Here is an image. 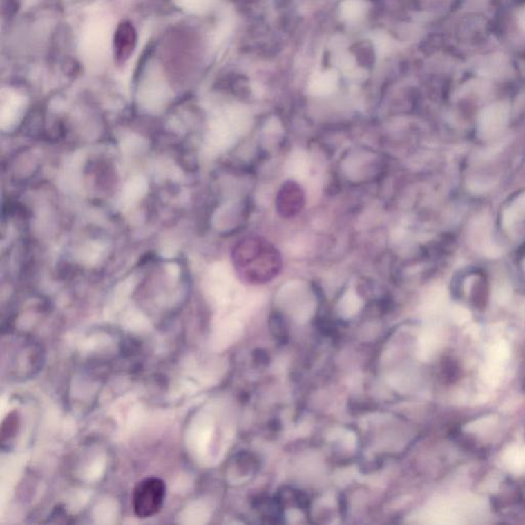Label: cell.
Masks as SVG:
<instances>
[{
	"mask_svg": "<svg viewBox=\"0 0 525 525\" xmlns=\"http://www.w3.org/2000/svg\"><path fill=\"white\" fill-rule=\"evenodd\" d=\"M302 193L298 184L293 182L285 184L278 198L279 211L283 213H283L294 215L298 207L300 209V203L303 202Z\"/></svg>",
	"mask_w": 525,
	"mask_h": 525,
	"instance_id": "2",
	"label": "cell"
},
{
	"mask_svg": "<svg viewBox=\"0 0 525 525\" xmlns=\"http://www.w3.org/2000/svg\"><path fill=\"white\" fill-rule=\"evenodd\" d=\"M135 44V32L128 23L122 24L118 28L115 37L116 56L124 61L128 58Z\"/></svg>",
	"mask_w": 525,
	"mask_h": 525,
	"instance_id": "3",
	"label": "cell"
},
{
	"mask_svg": "<svg viewBox=\"0 0 525 525\" xmlns=\"http://www.w3.org/2000/svg\"><path fill=\"white\" fill-rule=\"evenodd\" d=\"M19 428V418L18 414L16 412H12V414H8V418L4 420L3 424H2L1 431V442L2 446L8 442L12 441L16 436L17 430Z\"/></svg>",
	"mask_w": 525,
	"mask_h": 525,
	"instance_id": "6",
	"label": "cell"
},
{
	"mask_svg": "<svg viewBox=\"0 0 525 525\" xmlns=\"http://www.w3.org/2000/svg\"><path fill=\"white\" fill-rule=\"evenodd\" d=\"M166 497V486L158 477L145 478L133 488L131 495L133 512L139 518H151L162 511Z\"/></svg>",
	"mask_w": 525,
	"mask_h": 525,
	"instance_id": "1",
	"label": "cell"
},
{
	"mask_svg": "<svg viewBox=\"0 0 525 525\" xmlns=\"http://www.w3.org/2000/svg\"><path fill=\"white\" fill-rule=\"evenodd\" d=\"M366 2L364 0H345L340 6V16L346 22H355L364 16Z\"/></svg>",
	"mask_w": 525,
	"mask_h": 525,
	"instance_id": "5",
	"label": "cell"
},
{
	"mask_svg": "<svg viewBox=\"0 0 525 525\" xmlns=\"http://www.w3.org/2000/svg\"><path fill=\"white\" fill-rule=\"evenodd\" d=\"M338 86V76L332 70L323 72L313 78L309 86V90L314 96H327L336 90Z\"/></svg>",
	"mask_w": 525,
	"mask_h": 525,
	"instance_id": "4",
	"label": "cell"
}]
</instances>
